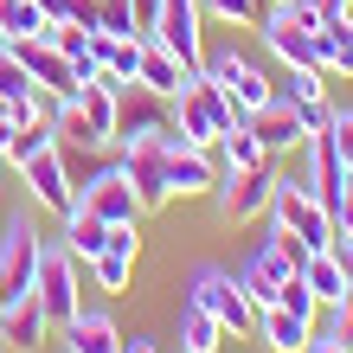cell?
Returning a JSON list of instances; mask_svg holds the SVG:
<instances>
[{
  "label": "cell",
  "instance_id": "cell-1",
  "mask_svg": "<svg viewBox=\"0 0 353 353\" xmlns=\"http://www.w3.org/2000/svg\"><path fill=\"white\" fill-rule=\"evenodd\" d=\"M238 122H251V110H238V103L199 71L186 77V90L168 103V141H186V148H219V135L238 129Z\"/></svg>",
  "mask_w": 353,
  "mask_h": 353
},
{
  "label": "cell",
  "instance_id": "cell-2",
  "mask_svg": "<svg viewBox=\"0 0 353 353\" xmlns=\"http://www.w3.org/2000/svg\"><path fill=\"white\" fill-rule=\"evenodd\" d=\"M270 225H283V232L302 238V251H334V219H327V205L308 193V180H276V193H270Z\"/></svg>",
  "mask_w": 353,
  "mask_h": 353
},
{
  "label": "cell",
  "instance_id": "cell-3",
  "mask_svg": "<svg viewBox=\"0 0 353 353\" xmlns=\"http://www.w3.org/2000/svg\"><path fill=\"white\" fill-rule=\"evenodd\" d=\"M39 257H46V232H39L26 212L0 225V308L19 302L39 283Z\"/></svg>",
  "mask_w": 353,
  "mask_h": 353
},
{
  "label": "cell",
  "instance_id": "cell-4",
  "mask_svg": "<svg viewBox=\"0 0 353 353\" xmlns=\"http://www.w3.org/2000/svg\"><path fill=\"white\" fill-rule=\"evenodd\" d=\"M116 148H122V174H129L141 212L174 205V186H168V135H135V141H116Z\"/></svg>",
  "mask_w": 353,
  "mask_h": 353
},
{
  "label": "cell",
  "instance_id": "cell-5",
  "mask_svg": "<svg viewBox=\"0 0 353 353\" xmlns=\"http://www.w3.org/2000/svg\"><path fill=\"white\" fill-rule=\"evenodd\" d=\"M270 193H276V174L270 168H225L212 186V205L225 225H257L270 212Z\"/></svg>",
  "mask_w": 353,
  "mask_h": 353
},
{
  "label": "cell",
  "instance_id": "cell-6",
  "mask_svg": "<svg viewBox=\"0 0 353 353\" xmlns=\"http://www.w3.org/2000/svg\"><path fill=\"white\" fill-rule=\"evenodd\" d=\"M186 302L212 308V315L225 321V334H257V302L238 289L232 270H212V263H205L199 276H193V289H186Z\"/></svg>",
  "mask_w": 353,
  "mask_h": 353
},
{
  "label": "cell",
  "instance_id": "cell-7",
  "mask_svg": "<svg viewBox=\"0 0 353 353\" xmlns=\"http://www.w3.org/2000/svg\"><path fill=\"white\" fill-rule=\"evenodd\" d=\"M7 52L19 58V65H26V77H32V84L46 90L52 103H65V97H77V90H84V77H77V65H71V58L52 46V39H13Z\"/></svg>",
  "mask_w": 353,
  "mask_h": 353
},
{
  "label": "cell",
  "instance_id": "cell-8",
  "mask_svg": "<svg viewBox=\"0 0 353 353\" xmlns=\"http://www.w3.org/2000/svg\"><path fill=\"white\" fill-rule=\"evenodd\" d=\"M199 77H212V84L238 103V110H263V103H276V90H270V77L251 65V58H238V52H205V65H199Z\"/></svg>",
  "mask_w": 353,
  "mask_h": 353
},
{
  "label": "cell",
  "instance_id": "cell-9",
  "mask_svg": "<svg viewBox=\"0 0 353 353\" xmlns=\"http://www.w3.org/2000/svg\"><path fill=\"white\" fill-rule=\"evenodd\" d=\"M32 296L46 302V315H52V327H65L71 315H77V257L65 251V244H46V257H39V283H32Z\"/></svg>",
  "mask_w": 353,
  "mask_h": 353
},
{
  "label": "cell",
  "instance_id": "cell-10",
  "mask_svg": "<svg viewBox=\"0 0 353 353\" xmlns=\"http://www.w3.org/2000/svg\"><path fill=\"white\" fill-rule=\"evenodd\" d=\"M199 0H161V26H154V39L161 46H168L174 58L186 71H199L205 65V39H199Z\"/></svg>",
  "mask_w": 353,
  "mask_h": 353
},
{
  "label": "cell",
  "instance_id": "cell-11",
  "mask_svg": "<svg viewBox=\"0 0 353 353\" xmlns=\"http://www.w3.org/2000/svg\"><path fill=\"white\" fill-rule=\"evenodd\" d=\"M77 205H90V212H97L103 225L141 219V199H135L129 174H122V161H116V168H103V174H90V180H84V193H77Z\"/></svg>",
  "mask_w": 353,
  "mask_h": 353
},
{
  "label": "cell",
  "instance_id": "cell-12",
  "mask_svg": "<svg viewBox=\"0 0 353 353\" xmlns=\"http://www.w3.org/2000/svg\"><path fill=\"white\" fill-rule=\"evenodd\" d=\"M225 161H212V148H186V141H168V186L174 199H205L219 186Z\"/></svg>",
  "mask_w": 353,
  "mask_h": 353
},
{
  "label": "cell",
  "instance_id": "cell-13",
  "mask_svg": "<svg viewBox=\"0 0 353 353\" xmlns=\"http://www.w3.org/2000/svg\"><path fill=\"white\" fill-rule=\"evenodd\" d=\"M52 334H58V327H52L46 302H39L32 289H26L19 302H7V308H0V341H7L13 353H39V347L52 341Z\"/></svg>",
  "mask_w": 353,
  "mask_h": 353
},
{
  "label": "cell",
  "instance_id": "cell-14",
  "mask_svg": "<svg viewBox=\"0 0 353 353\" xmlns=\"http://www.w3.org/2000/svg\"><path fill=\"white\" fill-rule=\"evenodd\" d=\"M302 148H308V174H302V180H308V193H315L321 205H334V199L347 193V180H353V174H347V161H341V148H334V135L315 129Z\"/></svg>",
  "mask_w": 353,
  "mask_h": 353
},
{
  "label": "cell",
  "instance_id": "cell-15",
  "mask_svg": "<svg viewBox=\"0 0 353 353\" xmlns=\"http://www.w3.org/2000/svg\"><path fill=\"white\" fill-rule=\"evenodd\" d=\"M135 135H168V103L141 84H129L116 103V141H135Z\"/></svg>",
  "mask_w": 353,
  "mask_h": 353
},
{
  "label": "cell",
  "instance_id": "cell-16",
  "mask_svg": "<svg viewBox=\"0 0 353 353\" xmlns=\"http://www.w3.org/2000/svg\"><path fill=\"white\" fill-rule=\"evenodd\" d=\"M251 135L263 141V154H270V161H276V154H289V148H302V141H308V129H302V116L289 110L283 97H276V103H263V110L251 116Z\"/></svg>",
  "mask_w": 353,
  "mask_h": 353
},
{
  "label": "cell",
  "instance_id": "cell-17",
  "mask_svg": "<svg viewBox=\"0 0 353 353\" xmlns=\"http://www.w3.org/2000/svg\"><path fill=\"white\" fill-rule=\"evenodd\" d=\"M58 334H65V353H122V327L103 308H77Z\"/></svg>",
  "mask_w": 353,
  "mask_h": 353
},
{
  "label": "cell",
  "instance_id": "cell-18",
  "mask_svg": "<svg viewBox=\"0 0 353 353\" xmlns=\"http://www.w3.org/2000/svg\"><path fill=\"white\" fill-rule=\"evenodd\" d=\"M257 341L270 353H308L315 347V321H302V315H289V308H257Z\"/></svg>",
  "mask_w": 353,
  "mask_h": 353
},
{
  "label": "cell",
  "instance_id": "cell-19",
  "mask_svg": "<svg viewBox=\"0 0 353 353\" xmlns=\"http://www.w3.org/2000/svg\"><path fill=\"white\" fill-rule=\"evenodd\" d=\"M186 77H193V71H186L180 58H174L168 46H161V39H148V46H141V77H135L141 90H154L161 103H174V97L186 90Z\"/></svg>",
  "mask_w": 353,
  "mask_h": 353
},
{
  "label": "cell",
  "instance_id": "cell-20",
  "mask_svg": "<svg viewBox=\"0 0 353 353\" xmlns=\"http://www.w3.org/2000/svg\"><path fill=\"white\" fill-rule=\"evenodd\" d=\"M315 52H321V71L327 77H353V13H321Z\"/></svg>",
  "mask_w": 353,
  "mask_h": 353
},
{
  "label": "cell",
  "instance_id": "cell-21",
  "mask_svg": "<svg viewBox=\"0 0 353 353\" xmlns=\"http://www.w3.org/2000/svg\"><path fill=\"white\" fill-rule=\"evenodd\" d=\"M302 283L321 296V308H334L347 289H353V270H347L341 251H308V257H302Z\"/></svg>",
  "mask_w": 353,
  "mask_h": 353
},
{
  "label": "cell",
  "instance_id": "cell-22",
  "mask_svg": "<svg viewBox=\"0 0 353 353\" xmlns=\"http://www.w3.org/2000/svg\"><path fill=\"white\" fill-rule=\"evenodd\" d=\"M116 103H122V90H110V84H90L77 90V116L90 122V135H97V148H116Z\"/></svg>",
  "mask_w": 353,
  "mask_h": 353
},
{
  "label": "cell",
  "instance_id": "cell-23",
  "mask_svg": "<svg viewBox=\"0 0 353 353\" xmlns=\"http://www.w3.org/2000/svg\"><path fill=\"white\" fill-rule=\"evenodd\" d=\"M180 353H225V321L212 308H199V302L180 308Z\"/></svg>",
  "mask_w": 353,
  "mask_h": 353
},
{
  "label": "cell",
  "instance_id": "cell-24",
  "mask_svg": "<svg viewBox=\"0 0 353 353\" xmlns=\"http://www.w3.org/2000/svg\"><path fill=\"white\" fill-rule=\"evenodd\" d=\"M103 244H110V225H103L90 205H71V212H65V251H71L77 263H90Z\"/></svg>",
  "mask_w": 353,
  "mask_h": 353
},
{
  "label": "cell",
  "instance_id": "cell-25",
  "mask_svg": "<svg viewBox=\"0 0 353 353\" xmlns=\"http://www.w3.org/2000/svg\"><path fill=\"white\" fill-rule=\"evenodd\" d=\"M270 90H276L289 110H302V103H321L327 97V71H315V65H283V77H270Z\"/></svg>",
  "mask_w": 353,
  "mask_h": 353
},
{
  "label": "cell",
  "instance_id": "cell-26",
  "mask_svg": "<svg viewBox=\"0 0 353 353\" xmlns=\"http://www.w3.org/2000/svg\"><path fill=\"white\" fill-rule=\"evenodd\" d=\"M302 238L296 232H283V225H270V244H263V251H257V263L270 270V276H276V283H289V276H302Z\"/></svg>",
  "mask_w": 353,
  "mask_h": 353
},
{
  "label": "cell",
  "instance_id": "cell-27",
  "mask_svg": "<svg viewBox=\"0 0 353 353\" xmlns=\"http://www.w3.org/2000/svg\"><path fill=\"white\" fill-rule=\"evenodd\" d=\"M52 32V19H46V7L39 0H0V39H46Z\"/></svg>",
  "mask_w": 353,
  "mask_h": 353
},
{
  "label": "cell",
  "instance_id": "cell-28",
  "mask_svg": "<svg viewBox=\"0 0 353 353\" xmlns=\"http://www.w3.org/2000/svg\"><path fill=\"white\" fill-rule=\"evenodd\" d=\"M84 270L97 276L103 296H122V289H129V276H135V251H116V244H103V251H97Z\"/></svg>",
  "mask_w": 353,
  "mask_h": 353
},
{
  "label": "cell",
  "instance_id": "cell-29",
  "mask_svg": "<svg viewBox=\"0 0 353 353\" xmlns=\"http://www.w3.org/2000/svg\"><path fill=\"white\" fill-rule=\"evenodd\" d=\"M212 154L225 161V168H270V154H263V141L251 135V122H238V129H225Z\"/></svg>",
  "mask_w": 353,
  "mask_h": 353
},
{
  "label": "cell",
  "instance_id": "cell-30",
  "mask_svg": "<svg viewBox=\"0 0 353 353\" xmlns=\"http://www.w3.org/2000/svg\"><path fill=\"white\" fill-rule=\"evenodd\" d=\"M52 135H58V141H77V148H97L90 122L77 116V97H65V103H58V110H52Z\"/></svg>",
  "mask_w": 353,
  "mask_h": 353
},
{
  "label": "cell",
  "instance_id": "cell-31",
  "mask_svg": "<svg viewBox=\"0 0 353 353\" xmlns=\"http://www.w3.org/2000/svg\"><path fill=\"white\" fill-rule=\"evenodd\" d=\"M97 32H110V39H141V32H135V7H129V0H97Z\"/></svg>",
  "mask_w": 353,
  "mask_h": 353
},
{
  "label": "cell",
  "instance_id": "cell-32",
  "mask_svg": "<svg viewBox=\"0 0 353 353\" xmlns=\"http://www.w3.org/2000/svg\"><path fill=\"white\" fill-rule=\"evenodd\" d=\"M26 90H39V84L26 77V65H19V58H13L7 46H0V110H7V103H19Z\"/></svg>",
  "mask_w": 353,
  "mask_h": 353
},
{
  "label": "cell",
  "instance_id": "cell-33",
  "mask_svg": "<svg viewBox=\"0 0 353 353\" xmlns=\"http://www.w3.org/2000/svg\"><path fill=\"white\" fill-rule=\"evenodd\" d=\"M276 308H289V315H302V321H315V315H321V296H315L302 276H289V283L276 289Z\"/></svg>",
  "mask_w": 353,
  "mask_h": 353
},
{
  "label": "cell",
  "instance_id": "cell-34",
  "mask_svg": "<svg viewBox=\"0 0 353 353\" xmlns=\"http://www.w3.org/2000/svg\"><path fill=\"white\" fill-rule=\"evenodd\" d=\"M238 289H244V296H251L257 308H270V302H276V289H283V283H276V276H270V270H263V263L251 257V263L238 270Z\"/></svg>",
  "mask_w": 353,
  "mask_h": 353
},
{
  "label": "cell",
  "instance_id": "cell-35",
  "mask_svg": "<svg viewBox=\"0 0 353 353\" xmlns=\"http://www.w3.org/2000/svg\"><path fill=\"white\" fill-rule=\"evenodd\" d=\"M212 19H225V26H257L263 19V0H199Z\"/></svg>",
  "mask_w": 353,
  "mask_h": 353
},
{
  "label": "cell",
  "instance_id": "cell-36",
  "mask_svg": "<svg viewBox=\"0 0 353 353\" xmlns=\"http://www.w3.org/2000/svg\"><path fill=\"white\" fill-rule=\"evenodd\" d=\"M7 116L19 122V129H39V122H52V97L46 90H26L19 103H7Z\"/></svg>",
  "mask_w": 353,
  "mask_h": 353
},
{
  "label": "cell",
  "instance_id": "cell-37",
  "mask_svg": "<svg viewBox=\"0 0 353 353\" xmlns=\"http://www.w3.org/2000/svg\"><path fill=\"white\" fill-rule=\"evenodd\" d=\"M19 154H26V129L0 110V161H7V168H19Z\"/></svg>",
  "mask_w": 353,
  "mask_h": 353
},
{
  "label": "cell",
  "instance_id": "cell-38",
  "mask_svg": "<svg viewBox=\"0 0 353 353\" xmlns=\"http://www.w3.org/2000/svg\"><path fill=\"white\" fill-rule=\"evenodd\" d=\"M327 135H334V148H341L347 174H353V110H334V116H327Z\"/></svg>",
  "mask_w": 353,
  "mask_h": 353
},
{
  "label": "cell",
  "instance_id": "cell-39",
  "mask_svg": "<svg viewBox=\"0 0 353 353\" xmlns=\"http://www.w3.org/2000/svg\"><path fill=\"white\" fill-rule=\"evenodd\" d=\"M327 315H334V327H327V334H334V341L353 353V289H347V296H341L334 308H327Z\"/></svg>",
  "mask_w": 353,
  "mask_h": 353
},
{
  "label": "cell",
  "instance_id": "cell-40",
  "mask_svg": "<svg viewBox=\"0 0 353 353\" xmlns=\"http://www.w3.org/2000/svg\"><path fill=\"white\" fill-rule=\"evenodd\" d=\"M129 7H135V32L154 39V26H161V0H129Z\"/></svg>",
  "mask_w": 353,
  "mask_h": 353
},
{
  "label": "cell",
  "instance_id": "cell-41",
  "mask_svg": "<svg viewBox=\"0 0 353 353\" xmlns=\"http://www.w3.org/2000/svg\"><path fill=\"white\" fill-rule=\"evenodd\" d=\"M122 353H161V347H154L148 334H122Z\"/></svg>",
  "mask_w": 353,
  "mask_h": 353
},
{
  "label": "cell",
  "instance_id": "cell-42",
  "mask_svg": "<svg viewBox=\"0 0 353 353\" xmlns=\"http://www.w3.org/2000/svg\"><path fill=\"white\" fill-rule=\"evenodd\" d=\"M308 353H347V347H341L334 334H315V347H308Z\"/></svg>",
  "mask_w": 353,
  "mask_h": 353
},
{
  "label": "cell",
  "instance_id": "cell-43",
  "mask_svg": "<svg viewBox=\"0 0 353 353\" xmlns=\"http://www.w3.org/2000/svg\"><path fill=\"white\" fill-rule=\"evenodd\" d=\"M334 251H341V257H347V270H353V232H341V238H334Z\"/></svg>",
  "mask_w": 353,
  "mask_h": 353
},
{
  "label": "cell",
  "instance_id": "cell-44",
  "mask_svg": "<svg viewBox=\"0 0 353 353\" xmlns=\"http://www.w3.org/2000/svg\"><path fill=\"white\" fill-rule=\"evenodd\" d=\"M315 7H321V13H347L353 0H315Z\"/></svg>",
  "mask_w": 353,
  "mask_h": 353
},
{
  "label": "cell",
  "instance_id": "cell-45",
  "mask_svg": "<svg viewBox=\"0 0 353 353\" xmlns=\"http://www.w3.org/2000/svg\"><path fill=\"white\" fill-rule=\"evenodd\" d=\"M263 7H296V0H263Z\"/></svg>",
  "mask_w": 353,
  "mask_h": 353
},
{
  "label": "cell",
  "instance_id": "cell-46",
  "mask_svg": "<svg viewBox=\"0 0 353 353\" xmlns=\"http://www.w3.org/2000/svg\"><path fill=\"white\" fill-rule=\"evenodd\" d=\"M0 225H7V212H0Z\"/></svg>",
  "mask_w": 353,
  "mask_h": 353
},
{
  "label": "cell",
  "instance_id": "cell-47",
  "mask_svg": "<svg viewBox=\"0 0 353 353\" xmlns=\"http://www.w3.org/2000/svg\"><path fill=\"white\" fill-rule=\"evenodd\" d=\"M347 193H353V180H347Z\"/></svg>",
  "mask_w": 353,
  "mask_h": 353
},
{
  "label": "cell",
  "instance_id": "cell-48",
  "mask_svg": "<svg viewBox=\"0 0 353 353\" xmlns=\"http://www.w3.org/2000/svg\"><path fill=\"white\" fill-rule=\"evenodd\" d=\"M0 46H7V39H0Z\"/></svg>",
  "mask_w": 353,
  "mask_h": 353
}]
</instances>
